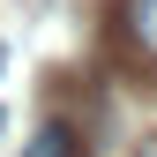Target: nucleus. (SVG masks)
<instances>
[{"mask_svg": "<svg viewBox=\"0 0 157 157\" xmlns=\"http://www.w3.org/2000/svg\"><path fill=\"white\" fill-rule=\"evenodd\" d=\"M127 45L157 67V0H127Z\"/></svg>", "mask_w": 157, "mask_h": 157, "instance_id": "1", "label": "nucleus"}, {"mask_svg": "<svg viewBox=\"0 0 157 157\" xmlns=\"http://www.w3.org/2000/svg\"><path fill=\"white\" fill-rule=\"evenodd\" d=\"M23 157H82V135H75V127H45Z\"/></svg>", "mask_w": 157, "mask_h": 157, "instance_id": "2", "label": "nucleus"}, {"mask_svg": "<svg viewBox=\"0 0 157 157\" xmlns=\"http://www.w3.org/2000/svg\"><path fill=\"white\" fill-rule=\"evenodd\" d=\"M0 67H8V52H0Z\"/></svg>", "mask_w": 157, "mask_h": 157, "instance_id": "5", "label": "nucleus"}, {"mask_svg": "<svg viewBox=\"0 0 157 157\" xmlns=\"http://www.w3.org/2000/svg\"><path fill=\"white\" fill-rule=\"evenodd\" d=\"M142 157H157V142H150V150H142Z\"/></svg>", "mask_w": 157, "mask_h": 157, "instance_id": "4", "label": "nucleus"}, {"mask_svg": "<svg viewBox=\"0 0 157 157\" xmlns=\"http://www.w3.org/2000/svg\"><path fill=\"white\" fill-rule=\"evenodd\" d=\"M0 135H8V112H0Z\"/></svg>", "mask_w": 157, "mask_h": 157, "instance_id": "3", "label": "nucleus"}]
</instances>
